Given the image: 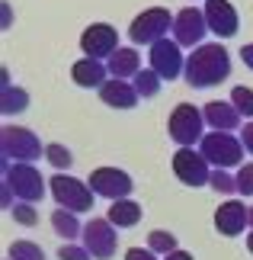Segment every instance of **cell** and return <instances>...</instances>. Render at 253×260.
<instances>
[{
	"label": "cell",
	"instance_id": "8",
	"mask_svg": "<svg viewBox=\"0 0 253 260\" xmlns=\"http://www.w3.org/2000/svg\"><path fill=\"white\" fill-rule=\"evenodd\" d=\"M151 71H157L160 81H176L186 68V58H183V48H179L176 39H160V42L151 45Z\"/></svg>",
	"mask_w": 253,
	"mask_h": 260
},
{
	"label": "cell",
	"instance_id": "40",
	"mask_svg": "<svg viewBox=\"0 0 253 260\" xmlns=\"http://www.w3.org/2000/svg\"><path fill=\"white\" fill-rule=\"evenodd\" d=\"M7 260H10V257H7Z\"/></svg>",
	"mask_w": 253,
	"mask_h": 260
},
{
	"label": "cell",
	"instance_id": "10",
	"mask_svg": "<svg viewBox=\"0 0 253 260\" xmlns=\"http://www.w3.org/2000/svg\"><path fill=\"white\" fill-rule=\"evenodd\" d=\"M80 48H84V58H96V61H109L119 52V32L109 23H93L84 29L80 36Z\"/></svg>",
	"mask_w": 253,
	"mask_h": 260
},
{
	"label": "cell",
	"instance_id": "11",
	"mask_svg": "<svg viewBox=\"0 0 253 260\" xmlns=\"http://www.w3.org/2000/svg\"><path fill=\"white\" fill-rule=\"evenodd\" d=\"M205 32H208V23H205V13H202V10L183 7L173 16V39L179 42V48H199Z\"/></svg>",
	"mask_w": 253,
	"mask_h": 260
},
{
	"label": "cell",
	"instance_id": "15",
	"mask_svg": "<svg viewBox=\"0 0 253 260\" xmlns=\"http://www.w3.org/2000/svg\"><path fill=\"white\" fill-rule=\"evenodd\" d=\"M247 209L250 206H244L240 199H228V203H221L215 209V228H218V235L237 238L247 228Z\"/></svg>",
	"mask_w": 253,
	"mask_h": 260
},
{
	"label": "cell",
	"instance_id": "5",
	"mask_svg": "<svg viewBox=\"0 0 253 260\" xmlns=\"http://www.w3.org/2000/svg\"><path fill=\"white\" fill-rule=\"evenodd\" d=\"M173 29V16L167 7H151L144 13H138L128 26V39L135 45H154L160 39H167V32Z\"/></svg>",
	"mask_w": 253,
	"mask_h": 260
},
{
	"label": "cell",
	"instance_id": "17",
	"mask_svg": "<svg viewBox=\"0 0 253 260\" xmlns=\"http://www.w3.org/2000/svg\"><path fill=\"white\" fill-rule=\"evenodd\" d=\"M202 116H205V125H211V132H234L240 125V116L231 103H221V100H211V103L202 106Z\"/></svg>",
	"mask_w": 253,
	"mask_h": 260
},
{
	"label": "cell",
	"instance_id": "37",
	"mask_svg": "<svg viewBox=\"0 0 253 260\" xmlns=\"http://www.w3.org/2000/svg\"><path fill=\"white\" fill-rule=\"evenodd\" d=\"M0 10H4V29H7L10 23H13V10H10V4H4Z\"/></svg>",
	"mask_w": 253,
	"mask_h": 260
},
{
	"label": "cell",
	"instance_id": "38",
	"mask_svg": "<svg viewBox=\"0 0 253 260\" xmlns=\"http://www.w3.org/2000/svg\"><path fill=\"white\" fill-rule=\"evenodd\" d=\"M247 228H250V232H253V206L247 209Z\"/></svg>",
	"mask_w": 253,
	"mask_h": 260
},
{
	"label": "cell",
	"instance_id": "4",
	"mask_svg": "<svg viewBox=\"0 0 253 260\" xmlns=\"http://www.w3.org/2000/svg\"><path fill=\"white\" fill-rule=\"evenodd\" d=\"M199 151L215 171L240 167V161H244V145H240V138H234L231 132H208L199 142Z\"/></svg>",
	"mask_w": 253,
	"mask_h": 260
},
{
	"label": "cell",
	"instance_id": "2",
	"mask_svg": "<svg viewBox=\"0 0 253 260\" xmlns=\"http://www.w3.org/2000/svg\"><path fill=\"white\" fill-rule=\"evenodd\" d=\"M48 193H52V199L58 203V209H67V212H90L93 209V189H90V183H84V180L70 177V174H55L52 180H48Z\"/></svg>",
	"mask_w": 253,
	"mask_h": 260
},
{
	"label": "cell",
	"instance_id": "30",
	"mask_svg": "<svg viewBox=\"0 0 253 260\" xmlns=\"http://www.w3.org/2000/svg\"><path fill=\"white\" fill-rule=\"evenodd\" d=\"M58 260H93V254L87 251L84 244H74V241H64L58 247Z\"/></svg>",
	"mask_w": 253,
	"mask_h": 260
},
{
	"label": "cell",
	"instance_id": "39",
	"mask_svg": "<svg viewBox=\"0 0 253 260\" xmlns=\"http://www.w3.org/2000/svg\"><path fill=\"white\" fill-rule=\"evenodd\" d=\"M247 251H250V254H253V232H250V235H247Z\"/></svg>",
	"mask_w": 253,
	"mask_h": 260
},
{
	"label": "cell",
	"instance_id": "20",
	"mask_svg": "<svg viewBox=\"0 0 253 260\" xmlns=\"http://www.w3.org/2000/svg\"><path fill=\"white\" fill-rule=\"evenodd\" d=\"M106 218H109L116 228H135V225L141 222V206L135 203V199H116V203L109 206Z\"/></svg>",
	"mask_w": 253,
	"mask_h": 260
},
{
	"label": "cell",
	"instance_id": "12",
	"mask_svg": "<svg viewBox=\"0 0 253 260\" xmlns=\"http://www.w3.org/2000/svg\"><path fill=\"white\" fill-rule=\"evenodd\" d=\"M87 183L96 196H106V199H113V203L116 199H128V193L135 189L131 177L125 171H119V167H96Z\"/></svg>",
	"mask_w": 253,
	"mask_h": 260
},
{
	"label": "cell",
	"instance_id": "35",
	"mask_svg": "<svg viewBox=\"0 0 253 260\" xmlns=\"http://www.w3.org/2000/svg\"><path fill=\"white\" fill-rule=\"evenodd\" d=\"M240 58H244V64L253 71V45H244V48H240Z\"/></svg>",
	"mask_w": 253,
	"mask_h": 260
},
{
	"label": "cell",
	"instance_id": "19",
	"mask_svg": "<svg viewBox=\"0 0 253 260\" xmlns=\"http://www.w3.org/2000/svg\"><path fill=\"white\" fill-rule=\"evenodd\" d=\"M109 77H119V81H135V74L141 71V55L138 48H119V52L106 61Z\"/></svg>",
	"mask_w": 253,
	"mask_h": 260
},
{
	"label": "cell",
	"instance_id": "29",
	"mask_svg": "<svg viewBox=\"0 0 253 260\" xmlns=\"http://www.w3.org/2000/svg\"><path fill=\"white\" fill-rule=\"evenodd\" d=\"M13 222H19V225H26V228H32L35 222H39V212H35V206L32 203H16L13 209Z\"/></svg>",
	"mask_w": 253,
	"mask_h": 260
},
{
	"label": "cell",
	"instance_id": "28",
	"mask_svg": "<svg viewBox=\"0 0 253 260\" xmlns=\"http://www.w3.org/2000/svg\"><path fill=\"white\" fill-rule=\"evenodd\" d=\"M208 186L215 189V193H221V196H231V193H237V177L228 174V171H211Z\"/></svg>",
	"mask_w": 253,
	"mask_h": 260
},
{
	"label": "cell",
	"instance_id": "14",
	"mask_svg": "<svg viewBox=\"0 0 253 260\" xmlns=\"http://www.w3.org/2000/svg\"><path fill=\"white\" fill-rule=\"evenodd\" d=\"M202 13H205L208 32H215V36H221V39L237 36L240 16H237V10H234V4H231V0H205Z\"/></svg>",
	"mask_w": 253,
	"mask_h": 260
},
{
	"label": "cell",
	"instance_id": "31",
	"mask_svg": "<svg viewBox=\"0 0 253 260\" xmlns=\"http://www.w3.org/2000/svg\"><path fill=\"white\" fill-rule=\"evenodd\" d=\"M234 177H237V193L240 196H253V164H240Z\"/></svg>",
	"mask_w": 253,
	"mask_h": 260
},
{
	"label": "cell",
	"instance_id": "36",
	"mask_svg": "<svg viewBox=\"0 0 253 260\" xmlns=\"http://www.w3.org/2000/svg\"><path fill=\"white\" fill-rule=\"evenodd\" d=\"M164 260H192V254H189V251H179V247H176V251H173V254H167Z\"/></svg>",
	"mask_w": 253,
	"mask_h": 260
},
{
	"label": "cell",
	"instance_id": "24",
	"mask_svg": "<svg viewBox=\"0 0 253 260\" xmlns=\"http://www.w3.org/2000/svg\"><path fill=\"white\" fill-rule=\"evenodd\" d=\"M148 247H151L157 257H160V254L167 257V254L176 251V235H173V232H160V228H157V232L148 235Z\"/></svg>",
	"mask_w": 253,
	"mask_h": 260
},
{
	"label": "cell",
	"instance_id": "23",
	"mask_svg": "<svg viewBox=\"0 0 253 260\" xmlns=\"http://www.w3.org/2000/svg\"><path fill=\"white\" fill-rule=\"evenodd\" d=\"M131 84H135L138 96H157L160 93V77H157V71H151V68H141Z\"/></svg>",
	"mask_w": 253,
	"mask_h": 260
},
{
	"label": "cell",
	"instance_id": "34",
	"mask_svg": "<svg viewBox=\"0 0 253 260\" xmlns=\"http://www.w3.org/2000/svg\"><path fill=\"white\" fill-rule=\"evenodd\" d=\"M0 206H4V209H13V206H16V203H13V189H10L7 183L0 186Z\"/></svg>",
	"mask_w": 253,
	"mask_h": 260
},
{
	"label": "cell",
	"instance_id": "25",
	"mask_svg": "<svg viewBox=\"0 0 253 260\" xmlns=\"http://www.w3.org/2000/svg\"><path fill=\"white\" fill-rule=\"evenodd\" d=\"M45 161L55 167V171H67L70 164H74V154L67 151L64 145H58V142H52V145H45Z\"/></svg>",
	"mask_w": 253,
	"mask_h": 260
},
{
	"label": "cell",
	"instance_id": "16",
	"mask_svg": "<svg viewBox=\"0 0 253 260\" xmlns=\"http://www.w3.org/2000/svg\"><path fill=\"white\" fill-rule=\"evenodd\" d=\"M99 100H103L106 106H113V109H131L138 103V90L131 81H119V77H109V81L99 87Z\"/></svg>",
	"mask_w": 253,
	"mask_h": 260
},
{
	"label": "cell",
	"instance_id": "33",
	"mask_svg": "<svg viewBox=\"0 0 253 260\" xmlns=\"http://www.w3.org/2000/svg\"><path fill=\"white\" fill-rule=\"evenodd\" d=\"M240 145H244L247 151L253 154V122H247L244 128H240Z\"/></svg>",
	"mask_w": 253,
	"mask_h": 260
},
{
	"label": "cell",
	"instance_id": "13",
	"mask_svg": "<svg viewBox=\"0 0 253 260\" xmlns=\"http://www.w3.org/2000/svg\"><path fill=\"white\" fill-rule=\"evenodd\" d=\"M116 225L109 218H90L84 225V247L93 254V260H109L116 254Z\"/></svg>",
	"mask_w": 253,
	"mask_h": 260
},
{
	"label": "cell",
	"instance_id": "1",
	"mask_svg": "<svg viewBox=\"0 0 253 260\" xmlns=\"http://www.w3.org/2000/svg\"><path fill=\"white\" fill-rule=\"evenodd\" d=\"M183 77L189 87L205 90V87H218L221 81L231 77V55L221 42H202L199 48H192V55L186 58Z\"/></svg>",
	"mask_w": 253,
	"mask_h": 260
},
{
	"label": "cell",
	"instance_id": "3",
	"mask_svg": "<svg viewBox=\"0 0 253 260\" xmlns=\"http://www.w3.org/2000/svg\"><path fill=\"white\" fill-rule=\"evenodd\" d=\"M4 183L13 189V196H16V203H39V199L45 196V180L42 174L35 171L32 164H13V161H7L4 157Z\"/></svg>",
	"mask_w": 253,
	"mask_h": 260
},
{
	"label": "cell",
	"instance_id": "7",
	"mask_svg": "<svg viewBox=\"0 0 253 260\" xmlns=\"http://www.w3.org/2000/svg\"><path fill=\"white\" fill-rule=\"evenodd\" d=\"M0 148H4V157L13 164H32L42 157V142L35 138V132H29L23 125H4Z\"/></svg>",
	"mask_w": 253,
	"mask_h": 260
},
{
	"label": "cell",
	"instance_id": "18",
	"mask_svg": "<svg viewBox=\"0 0 253 260\" xmlns=\"http://www.w3.org/2000/svg\"><path fill=\"white\" fill-rule=\"evenodd\" d=\"M70 77H74L77 87H103L109 81V68L96 58H80V61L70 64Z\"/></svg>",
	"mask_w": 253,
	"mask_h": 260
},
{
	"label": "cell",
	"instance_id": "27",
	"mask_svg": "<svg viewBox=\"0 0 253 260\" xmlns=\"http://www.w3.org/2000/svg\"><path fill=\"white\" fill-rule=\"evenodd\" d=\"M231 106H234L244 119H253V90L244 87V84L234 87V90H231Z\"/></svg>",
	"mask_w": 253,
	"mask_h": 260
},
{
	"label": "cell",
	"instance_id": "32",
	"mask_svg": "<svg viewBox=\"0 0 253 260\" xmlns=\"http://www.w3.org/2000/svg\"><path fill=\"white\" fill-rule=\"evenodd\" d=\"M125 260H157V254L151 247H131V251H125Z\"/></svg>",
	"mask_w": 253,
	"mask_h": 260
},
{
	"label": "cell",
	"instance_id": "26",
	"mask_svg": "<svg viewBox=\"0 0 253 260\" xmlns=\"http://www.w3.org/2000/svg\"><path fill=\"white\" fill-rule=\"evenodd\" d=\"M7 257L10 260H45V251L35 241H13Z\"/></svg>",
	"mask_w": 253,
	"mask_h": 260
},
{
	"label": "cell",
	"instance_id": "6",
	"mask_svg": "<svg viewBox=\"0 0 253 260\" xmlns=\"http://www.w3.org/2000/svg\"><path fill=\"white\" fill-rule=\"evenodd\" d=\"M202 128H205V116H202V109L192 106V103H179L167 119V132L179 148H192L196 142H202V138H205Z\"/></svg>",
	"mask_w": 253,
	"mask_h": 260
},
{
	"label": "cell",
	"instance_id": "9",
	"mask_svg": "<svg viewBox=\"0 0 253 260\" xmlns=\"http://www.w3.org/2000/svg\"><path fill=\"white\" fill-rule=\"evenodd\" d=\"M173 174L179 183L186 186H205L211 180V164L202 157V151H196V148H179V151L173 154Z\"/></svg>",
	"mask_w": 253,
	"mask_h": 260
},
{
	"label": "cell",
	"instance_id": "21",
	"mask_svg": "<svg viewBox=\"0 0 253 260\" xmlns=\"http://www.w3.org/2000/svg\"><path fill=\"white\" fill-rule=\"evenodd\" d=\"M52 228L55 235L61 238V241H74V238H84V225L77 222L74 212H67V209H55L52 212Z\"/></svg>",
	"mask_w": 253,
	"mask_h": 260
},
{
	"label": "cell",
	"instance_id": "22",
	"mask_svg": "<svg viewBox=\"0 0 253 260\" xmlns=\"http://www.w3.org/2000/svg\"><path fill=\"white\" fill-rule=\"evenodd\" d=\"M29 106V93L23 87H13V84H4V93H0V113L4 116H13V113H23Z\"/></svg>",
	"mask_w": 253,
	"mask_h": 260
}]
</instances>
